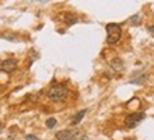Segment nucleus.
Masks as SVG:
<instances>
[{
    "label": "nucleus",
    "mask_w": 154,
    "mask_h": 140,
    "mask_svg": "<svg viewBox=\"0 0 154 140\" xmlns=\"http://www.w3.org/2000/svg\"><path fill=\"white\" fill-rule=\"evenodd\" d=\"M48 98L54 101V102H61V101H64L66 98V95H68V89L64 84H54L51 88L48 89Z\"/></svg>",
    "instance_id": "f257e3e1"
},
{
    "label": "nucleus",
    "mask_w": 154,
    "mask_h": 140,
    "mask_svg": "<svg viewBox=\"0 0 154 140\" xmlns=\"http://www.w3.org/2000/svg\"><path fill=\"white\" fill-rule=\"evenodd\" d=\"M122 37V27L116 23L106 24V42L107 44H116Z\"/></svg>",
    "instance_id": "f03ea898"
},
{
    "label": "nucleus",
    "mask_w": 154,
    "mask_h": 140,
    "mask_svg": "<svg viewBox=\"0 0 154 140\" xmlns=\"http://www.w3.org/2000/svg\"><path fill=\"white\" fill-rule=\"evenodd\" d=\"M144 117H146V113H143V112L130 113V115H127V116L125 117V125H126V127H129V129H133V127L137 126L141 120H144Z\"/></svg>",
    "instance_id": "7ed1b4c3"
},
{
    "label": "nucleus",
    "mask_w": 154,
    "mask_h": 140,
    "mask_svg": "<svg viewBox=\"0 0 154 140\" xmlns=\"http://www.w3.org/2000/svg\"><path fill=\"white\" fill-rule=\"evenodd\" d=\"M78 136V130L76 129H64L60 130L55 135L57 140H75Z\"/></svg>",
    "instance_id": "20e7f679"
},
{
    "label": "nucleus",
    "mask_w": 154,
    "mask_h": 140,
    "mask_svg": "<svg viewBox=\"0 0 154 140\" xmlns=\"http://www.w3.org/2000/svg\"><path fill=\"white\" fill-rule=\"evenodd\" d=\"M16 68H17V61L16 60H3L0 61V71H3V72H7V74H10V72H13V71H16Z\"/></svg>",
    "instance_id": "39448f33"
},
{
    "label": "nucleus",
    "mask_w": 154,
    "mask_h": 140,
    "mask_svg": "<svg viewBox=\"0 0 154 140\" xmlns=\"http://www.w3.org/2000/svg\"><path fill=\"white\" fill-rule=\"evenodd\" d=\"M62 19L65 20V23L68 24V26H72V24H75L76 21H78V19L75 17L74 14H71V13H65L64 16H62Z\"/></svg>",
    "instance_id": "423d86ee"
},
{
    "label": "nucleus",
    "mask_w": 154,
    "mask_h": 140,
    "mask_svg": "<svg viewBox=\"0 0 154 140\" xmlns=\"http://www.w3.org/2000/svg\"><path fill=\"white\" fill-rule=\"evenodd\" d=\"M86 112H88L86 109H82L81 112L76 113V115H75V117L72 119V125H74V126H75V125H78V123H79V122L82 120V119H84V116L86 115Z\"/></svg>",
    "instance_id": "0eeeda50"
},
{
    "label": "nucleus",
    "mask_w": 154,
    "mask_h": 140,
    "mask_svg": "<svg viewBox=\"0 0 154 140\" xmlns=\"http://www.w3.org/2000/svg\"><path fill=\"white\" fill-rule=\"evenodd\" d=\"M110 67H112L115 71H122L123 70V61L116 58V60H113L112 62H110Z\"/></svg>",
    "instance_id": "6e6552de"
},
{
    "label": "nucleus",
    "mask_w": 154,
    "mask_h": 140,
    "mask_svg": "<svg viewBox=\"0 0 154 140\" xmlns=\"http://www.w3.org/2000/svg\"><path fill=\"white\" fill-rule=\"evenodd\" d=\"M45 125H47L48 129H52V127H55V125H57V119H55V117H50V119L47 120V123H45Z\"/></svg>",
    "instance_id": "1a4fd4ad"
},
{
    "label": "nucleus",
    "mask_w": 154,
    "mask_h": 140,
    "mask_svg": "<svg viewBox=\"0 0 154 140\" xmlns=\"http://www.w3.org/2000/svg\"><path fill=\"white\" fill-rule=\"evenodd\" d=\"M146 79H147V76H140V78H137V79H133V81H130L131 84H143V82H146Z\"/></svg>",
    "instance_id": "9d476101"
},
{
    "label": "nucleus",
    "mask_w": 154,
    "mask_h": 140,
    "mask_svg": "<svg viewBox=\"0 0 154 140\" xmlns=\"http://www.w3.org/2000/svg\"><path fill=\"white\" fill-rule=\"evenodd\" d=\"M26 140H40V139L35 137V136H33V135H27L26 136Z\"/></svg>",
    "instance_id": "9b49d317"
},
{
    "label": "nucleus",
    "mask_w": 154,
    "mask_h": 140,
    "mask_svg": "<svg viewBox=\"0 0 154 140\" xmlns=\"http://www.w3.org/2000/svg\"><path fill=\"white\" fill-rule=\"evenodd\" d=\"M78 140H89V139H88V136H81Z\"/></svg>",
    "instance_id": "f8f14e48"
},
{
    "label": "nucleus",
    "mask_w": 154,
    "mask_h": 140,
    "mask_svg": "<svg viewBox=\"0 0 154 140\" xmlns=\"http://www.w3.org/2000/svg\"><path fill=\"white\" fill-rule=\"evenodd\" d=\"M149 31H151V33H154V27H149Z\"/></svg>",
    "instance_id": "ddd939ff"
}]
</instances>
